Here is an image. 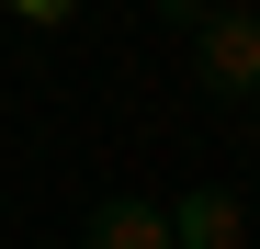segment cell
<instances>
[{
    "instance_id": "cell-2",
    "label": "cell",
    "mask_w": 260,
    "mask_h": 249,
    "mask_svg": "<svg viewBox=\"0 0 260 249\" xmlns=\"http://www.w3.org/2000/svg\"><path fill=\"white\" fill-rule=\"evenodd\" d=\"M79 238L91 249H181L170 238V204H147V193H102L91 215H79Z\"/></svg>"
},
{
    "instance_id": "cell-6",
    "label": "cell",
    "mask_w": 260,
    "mask_h": 249,
    "mask_svg": "<svg viewBox=\"0 0 260 249\" xmlns=\"http://www.w3.org/2000/svg\"><path fill=\"white\" fill-rule=\"evenodd\" d=\"M249 124H260V91H249Z\"/></svg>"
},
{
    "instance_id": "cell-1",
    "label": "cell",
    "mask_w": 260,
    "mask_h": 249,
    "mask_svg": "<svg viewBox=\"0 0 260 249\" xmlns=\"http://www.w3.org/2000/svg\"><path fill=\"white\" fill-rule=\"evenodd\" d=\"M192 79L226 91V102H249L260 91V12H204L192 23Z\"/></svg>"
},
{
    "instance_id": "cell-5",
    "label": "cell",
    "mask_w": 260,
    "mask_h": 249,
    "mask_svg": "<svg viewBox=\"0 0 260 249\" xmlns=\"http://www.w3.org/2000/svg\"><path fill=\"white\" fill-rule=\"evenodd\" d=\"M204 12H249V0H204Z\"/></svg>"
},
{
    "instance_id": "cell-3",
    "label": "cell",
    "mask_w": 260,
    "mask_h": 249,
    "mask_svg": "<svg viewBox=\"0 0 260 249\" xmlns=\"http://www.w3.org/2000/svg\"><path fill=\"white\" fill-rule=\"evenodd\" d=\"M238 227H249V204H238L226 181H204V193L170 204V238H181V249H238Z\"/></svg>"
},
{
    "instance_id": "cell-4",
    "label": "cell",
    "mask_w": 260,
    "mask_h": 249,
    "mask_svg": "<svg viewBox=\"0 0 260 249\" xmlns=\"http://www.w3.org/2000/svg\"><path fill=\"white\" fill-rule=\"evenodd\" d=\"M0 12H12V23H68L79 0H0Z\"/></svg>"
}]
</instances>
